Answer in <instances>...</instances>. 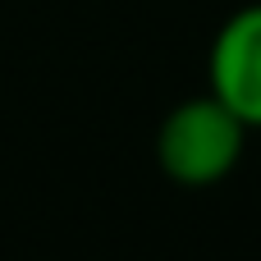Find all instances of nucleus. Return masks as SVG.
Wrapping results in <instances>:
<instances>
[{"mask_svg":"<svg viewBox=\"0 0 261 261\" xmlns=\"http://www.w3.org/2000/svg\"><path fill=\"white\" fill-rule=\"evenodd\" d=\"M239 142H243V119L220 96L193 101L170 115L165 133H161V161L184 184H211L234 165Z\"/></svg>","mask_w":261,"mask_h":261,"instance_id":"1","label":"nucleus"},{"mask_svg":"<svg viewBox=\"0 0 261 261\" xmlns=\"http://www.w3.org/2000/svg\"><path fill=\"white\" fill-rule=\"evenodd\" d=\"M211 78H216V96L243 124H261V9L239 14L220 32Z\"/></svg>","mask_w":261,"mask_h":261,"instance_id":"2","label":"nucleus"}]
</instances>
